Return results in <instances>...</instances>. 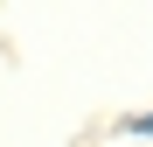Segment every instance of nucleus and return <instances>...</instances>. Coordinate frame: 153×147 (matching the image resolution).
I'll return each mask as SVG.
<instances>
[]
</instances>
